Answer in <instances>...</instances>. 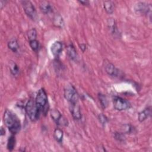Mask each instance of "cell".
I'll return each instance as SVG.
<instances>
[{
    "mask_svg": "<svg viewBox=\"0 0 152 152\" xmlns=\"http://www.w3.org/2000/svg\"><path fill=\"white\" fill-rule=\"evenodd\" d=\"M4 121L6 126L12 134H17L21 129V124L18 117L11 111L7 109L4 115Z\"/></svg>",
    "mask_w": 152,
    "mask_h": 152,
    "instance_id": "6da1fadb",
    "label": "cell"
},
{
    "mask_svg": "<svg viewBox=\"0 0 152 152\" xmlns=\"http://www.w3.org/2000/svg\"><path fill=\"white\" fill-rule=\"evenodd\" d=\"M35 102L40 112L46 115L49 109V104L48 96L44 88H40L39 90Z\"/></svg>",
    "mask_w": 152,
    "mask_h": 152,
    "instance_id": "7a4b0ae2",
    "label": "cell"
},
{
    "mask_svg": "<svg viewBox=\"0 0 152 152\" xmlns=\"http://www.w3.org/2000/svg\"><path fill=\"white\" fill-rule=\"evenodd\" d=\"M25 110L28 116L32 121L37 120L40 116V110L37 107L36 102L30 99L26 104Z\"/></svg>",
    "mask_w": 152,
    "mask_h": 152,
    "instance_id": "3957f363",
    "label": "cell"
},
{
    "mask_svg": "<svg viewBox=\"0 0 152 152\" xmlns=\"http://www.w3.org/2000/svg\"><path fill=\"white\" fill-rule=\"evenodd\" d=\"M64 97L69 103L78 102V96L75 87L71 85H67L64 89Z\"/></svg>",
    "mask_w": 152,
    "mask_h": 152,
    "instance_id": "277c9868",
    "label": "cell"
},
{
    "mask_svg": "<svg viewBox=\"0 0 152 152\" xmlns=\"http://www.w3.org/2000/svg\"><path fill=\"white\" fill-rule=\"evenodd\" d=\"M21 3L26 15L31 19L35 20L37 17V12L33 4L30 1H23Z\"/></svg>",
    "mask_w": 152,
    "mask_h": 152,
    "instance_id": "5b68a950",
    "label": "cell"
},
{
    "mask_svg": "<svg viewBox=\"0 0 152 152\" xmlns=\"http://www.w3.org/2000/svg\"><path fill=\"white\" fill-rule=\"evenodd\" d=\"M114 108L117 110H124L130 107V103L126 100L118 96H115L113 100Z\"/></svg>",
    "mask_w": 152,
    "mask_h": 152,
    "instance_id": "8992f818",
    "label": "cell"
},
{
    "mask_svg": "<svg viewBox=\"0 0 152 152\" xmlns=\"http://www.w3.org/2000/svg\"><path fill=\"white\" fill-rule=\"evenodd\" d=\"M69 108L70 112L74 119L80 120L81 118L80 107L78 102L69 103Z\"/></svg>",
    "mask_w": 152,
    "mask_h": 152,
    "instance_id": "52a82bcc",
    "label": "cell"
},
{
    "mask_svg": "<svg viewBox=\"0 0 152 152\" xmlns=\"http://www.w3.org/2000/svg\"><path fill=\"white\" fill-rule=\"evenodd\" d=\"M134 9L137 13L147 14H148V12L151 11V8L150 5H148L145 2H139L135 4L134 7Z\"/></svg>",
    "mask_w": 152,
    "mask_h": 152,
    "instance_id": "ba28073f",
    "label": "cell"
},
{
    "mask_svg": "<svg viewBox=\"0 0 152 152\" xmlns=\"http://www.w3.org/2000/svg\"><path fill=\"white\" fill-rule=\"evenodd\" d=\"M62 49H63V46L62 43L59 41H56V42H55L52 45L50 48V50L52 53L55 57L58 58L62 51Z\"/></svg>",
    "mask_w": 152,
    "mask_h": 152,
    "instance_id": "9c48e42d",
    "label": "cell"
},
{
    "mask_svg": "<svg viewBox=\"0 0 152 152\" xmlns=\"http://www.w3.org/2000/svg\"><path fill=\"white\" fill-rule=\"evenodd\" d=\"M105 71L110 76L118 77L119 75V70L111 63H107L105 66Z\"/></svg>",
    "mask_w": 152,
    "mask_h": 152,
    "instance_id": "30bf717a",
    "label": "cell"
},
{
    "mask_svg": "<svg viewBox=\"0 0 152 152\" xmlns=\"http://www.w3.org/2000/svg\"><path fill=\"white\" fill-rule=\"evenodd\" d=\"M66 53L69 58L72 61H76L78 58V54L74 48V46L71 44L68 46L66 48Z\"/></svg>",
    "mask_w": 152,
    "mask_h": 152,
    "instance_id": "8fae6325",
    "label": "cell"
},
{
    "mask_svg": "<svg viewBox=\"0 0 152 152\" xmlns=\"http://www.w3.org/2000/svg\"><path fill=\"white\" fill-rule=\"evenodd\" d=\"M40 9L41 11L45 14H49L52 11V7H51L50 4H49V2L48 1H45L41 2V3L40 4Z\"/></svg>",
    "mask_w": 152,
    "mask_h": 152,
    "instance_id": "7c38bea8",
    "label": "cell"
},
{
    "mask_svg": "<svg viewBox=\"0 0 152 152\" xmlns=\"http://www.w3.org/2000/svg\"><path fill=\"white\" fill-rule=\"evenodd\" d=\"M151 115V109L150 108L145 109L144 110L141 111L138 114V120L140 122H143L147 118H148Z\"/></svg>",
    "mask_w": 152,
    "mask_h": 152,
    "instance_id": "4fadbf2b",
    "label": "cell"
},
{
    "mask_svg": "<svg viewBox=\"0 0 152 152\" xmlns=\"http://www.w3.org/2000/svg\"><path fill=\"white\" fill-rule=\"evenodd\" d=\"M53 24L58 27L63 28L64 26V22L62 17L59 14L55 15L53 17Z\"/></svg>",
    "mask_w": 152,
    "mask_h": 152,
    "instance_id": "5bb4252c",
    "label": "cell"
},
{
    "mask_svg": "<svg viewBox=\"0 0 152 152\" xmlns=\"http://www.w3.org/2000/svg\"><path fill=\"white\" fill-rule=\"evenodd\" d=\"M103 7L105 11L108 14L113 13L114 11V4L112 1H106L103 3Z\"/></svg>",
    "mask_w": 152,
    "mask_h": 152,
    "instance_id": "9a60e30c",
    "label": "cell"
},
{
    "mask_svg": "<svg viewBox=\"0 0 152 152\" xmlns=\"http://www.w3.org/2000/svg\"><path fill=\"white\" fill-rule=\"evenodd\" d=\"M108 26L109 27V29L112 34L116 35L118 34V28L115 23V20L113 18H110L108 20Z\"/></svg>",
    "mask_w": 152,
    "mask_h": 152,
    "instance_id": "2e32d148",
    "label": "cell"
},
{
    "mask_svg": "<svg viewBox=\"0 0 152 152\" xmlns=\"http://www.w3.org/2000/svg\"><path fill=\"white\" fill-rule=\"evenodd\" d=\"M8 47L10 49L12 52H17L19 49V45L18 44L17 40L15 39H13L11 40L8 43Z\"/></svg>",
    "mask_w": 152,
    "mask_h": 152,
    "instance_id": "e0dca14e",
    "label": "cell"
},
{
    "mask_svg": "<svg viewBox=\"0 0 152 152\" xmlns=\"http://www.w3.org/2000/svg\"><path fill=\"white\" fill-rule=\"evenodd\" d=\"M63 131L62 129H59V128H56L54 131V133H53V136L54 138L55 139V140L56 141H58V142L61 143L62 141V138H63Z\"/></svg>",
    "mask_w": 152,
    "mask_h": 152,
    "instance_id": "ac0fdd59",
    "label": "cell"
},
{
    "mask_svg": "<svg viewBox=\"0 0 152 152\" xmlns=\"http://www.w3.org/2000/svg\"><path fill=\"white\" fill-rule=\"evenodd\" d=\"M50 116L53 120L56 122V124H57L58 122L62 118V115L58 110L53 109L50 111Z\"/></svg>",
    "mask_w": 152,
    "mask_h": 152,
    "instance_id": "d6986e66",
    "label": "cell"
},
{
    "mask_svg": "<svg viewBox=\"0 0 152 152\" xmlns=\"http://www.w3.org/2000/svg\"><path fill=\"white\" fill-rule=\"evenodd\" d=\"M15 138L14 135H11L9 137L8 140V142H7V149L9 151H12L15 145Z\"/></svg>",
    "mask_w": 152,
    "mask_h": 152,
    "instance_id": "ffe728a7",
    "label": "cell"
},
{
    "mask_svg": "<svg viewBox=\"0 0 152 152\" xmlns=\"http://www.w3.org/2000/svg\"><path fill=\"white\" fill-rule=\"evenodd\" d=\"M98 98L99 99V102L101 104L102 107L103 109L106 108L107 106V104H108V102H107L106 97L104 94L99 93L98 95Z\"/></svg>",
    "mask_w": 152,
    "mask_h": 152,
    "instance_id": "44dd1931",
    "label": "cell"
},
{
    "mask_svg": "<svg viewBox=\"0 0 152 152\" xmlns=\"http://www.w3.org/2000/svg\"><path fill=\"white\" fill-rule=\"evenodd\" d=\"M10 69L11 72L14 75H17L19 72V68L18 65L13 61H11L10 63Z\"/></svg>",
    "mask_w": 152,
    "mask_h": 152,
    "instance_id": "7402d4cb",
    "label": "cell"
},
{
    "mask_svg": "<svg viewBox=\"0 0 152 152\" xmlns=\"http://www.w3.org/2000/svg\"><path fill=\"white\" fill-rule=\"evenodd\" d=\"M29 45L31 49L35 52H37L40 48L39 42L36 39L29 41Z\"/></svg>",
    "mask_w": 152,
    "mask_h": 152,
    "instance_id": "603a6c76",
    "label": "cell"
},
{
    "mask_svg": "<svg viewBox=\"0 0 152 152\" xmlns=\"http://www.w3.org/2000/svg\"><path fill=\"white\" fill-rule=\"evenodd\" d=\"M27 36L29 39V41L33 40H36V37H37V31L34 28H31L28 30L27 32Z\"/></svg>",
    "mask_w": 152,
    "mask_h": 152,
    "instance_id": "cb8c5ba5",
    "label": "cell"
},
{
    "mask_svg": "<svg viewBox=\"0 0 152 152\" xmlns=\"http://www.w3.org/2000/svg\"><path fill=\"white\" fill-rule=\"evenodd\" d=\"M115 138L119 141H124L125 137L122 133L121 132H115Z\"/></svg>",
    "mask_w": 152,
    "mask_h": 152,
    "instance_id": "d4e9b609",
    "label": "cell"
},
{
    "mask_svg": "<svg viewBox=\"0 0 152 152\" xmlns=\"http://www.w3.org/2000/svg\"><path fill=\"white\" fill-rule=\"evenodd\" d=\"M99 121L101 122V124L103 125H104L107 122V117L103 114H100L99 115Z\"/></svg>",
    "mask_w": 152,
    "mask_h": 152,
    "instance_id": "484cf974",
    "label": "cell"
},
{
    "mask_svg": "<svg viewBox=\"0 0 152 152\" xmlns=\"http://www.w3.org/2000/svg\"><path fill=\"white\" fill-rule=\"evenodd\" d=\"M80 49L83 50V52H84L86 49V46L85 44H81L80 45Z\"/></svg>",
    "mask_w": 152,
    "mask_h": 152,
    "instance_id": "4316f807",
    "label": "cell"
},
{
    "mask_svg": "<svg viewBox=\"0 0 152 152\" xmlns=\"http://www.w3.org/2000/svg\"><path fill=\"white\" fill-rule=\"evenodd\" d=\"M5 134V129H4L3 127H1V135L2 136V135H4Z\"/></svg>",
    "mask_w": 152,
    "mask_h": 152,
    "instance_id": "83f0119b",
    "label": "cell"
},
{
    "mask_svg": "<svg viewBox=\"0 0 152 152\" xmlns=\"http://www.w3.org/2000/svg\"><path fill=\"white\" fill-rule=\"evenodd\" d=\"M81 4H83L84 5H88V1H79Z\"/></svg>",
    "mask_w": 152,
    "mask_h": 152,
    "instance_id": "f1b7e54d",
    "label": "cell"
}]
</instances>
